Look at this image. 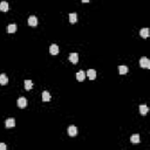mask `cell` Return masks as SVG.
<instances>
[{"instance_id":"obj_1","label":"cell","mask_w":150,"mask_h":150,"mask_svg":"<svg viewBox=\"0 0 150 150\" xmlns=\"http://www.w3.org/2000/svg\"><path fill=\"white\" fill-rule=\"evenodd\" d=\"M140 66L142 68H150V61L148 58H142L140 60Z\"/></svg>"},{"instance_id":"obj_2","label":"cell","mask_w":150,"mask_h":150,"mask_svg":"<svg viewBox=\"0 0 150 150\" xmlns=\"http://www.w3.org/2000/svg\"><path fill=\"white\" fill-rule=\"evenodd\" d=\"M17 104L19 108H25L27 106V100H26L25 97H19L17 101Z\"/></svg>"},{"instance_id":"obj_3","label":"cell","mask_w":150,"mask_h":150,"mask_svg":"<svg viewBox=\"0 0 150 150\" xmlns=\"http://www.w3.org/2000/svg\"><path fill=\"white\" fill-rule=\"evenodd\" d=\"M28 25L32 26V27H35L38 25V18L34 17V15H31V17L28 18Z\"/></svg>"},{"instance_id":"obj_4","label":"cell","mask_w":150,"mask_h":150,"mask_svg":"<svg viewBox=\"0 0 150 150\" xmlns=\"http://www.w3.org/2000/svg\"><path fill=\"white\" fill-rule=\"evenodd\" d=\"M49 53L52 54V55H58L59 54V46L55 44H53L52 46L49 47Z\"/></svg>"},{"instance_id":"obj_5","label":"cell","mask_w":150,"mask_h":150,"mask_svg":"<svg viewBox=\"0 0 150 150\" xmlns=\"http://www.w3.org/2000/svg\"><path fill=\"white\" fill-rule=\"evenodd\" d=\"M69 61L72 62V63H78L79 61V54L78 53H70L69 54Z\"/></svg>"},{"instance_id":"obj_6","label":"cell","mask_w":150,"mask_h":150,"mask_svg":"<svg viewBox=\"0 0 150 150\" xmlns=\"http://www.w3.org/2000/svg\"><path fill=\"white\" fill-rule=\"evenodd\" d=\"M68 135L69 136H76L78 135V128L75 125H70L68 128Z\"/></svg>"},{"instance_id":"obj_7","label":"cell","mask_w":150,"mask_h":150,"mask_svg":"<svg viewBox=\"0 0 150 150\" xmlns=\"http://www.w3.org/2000/svg\"><path fill=\"white\" fill-rule=\"evenodd\" d=\"M140 35L143 38V39H147L148 36H149V28H142L141 31H140Z\"/></svg>"},{"instance_id":"obj_8","label":"cell","mask_w":150,"mask_h":150,"mask_svg":"<svg viewBox=\"0 0 150 150\" xmlns=\"http://www.w3.org/2000/svg\"><path fill=\"white\" fill-rule=\"evenodd\" d=\"M9 9V6L8 4L6 3V1H1L0 3V11L1 12H7Z\"/></svg>"},{"instance_id":"obj_9","label":"cell","mask_w":150,"mask_h":150,"mask_svg":"<svg viewBox=\"0 0 150 150\" xmlns=\"http://www.w3.org/2000/svg\"><path fill=\"white\" fill-rule=\"evenodd\" d=\"M84 78H86V74H84L83 70H79L78 73H76V79H78V81H83Z\"/></svg>"},{"instance_id":"obj_10","label":"cell","mask_w":150,"mask_h":150,"mask_svg":"<svg viewBox=\"0 0 150 150\" xmlns=\"http://www.w3.org/2000/svg\"><path fill=\"white\" fill-rule=\"evenodd\" d=\"M7 82H8V78L6 76V74H0V84L5 86L7 84Z\"/></svg>"},{"instance_id":"obj_11","label":"cell","mask_w":150,"mask_h":150,"mask_svg":"<svg viewBox=\"0 0 150 150\" xmlns=\"http://www.w3.org/2000/svg\"><path fill=\"white\" fill-rule=\"evenodd\" d=\"M15 125V120L14 119H7L6 120V127L7 128H13Z\"/></svg>"},{"instance_id":"obj_12","label":"cell","mask_w":150,"mask_h":150,"mask_svg":"<svg viewBox=\"0 0 150 150\" xmlns=\"http://www.w3.org/2000/svg\"><path fill=\"white\" fill-rule=\"evenodd\" d=\"M86 75H88V78L90 79V80H94V79L96 78V72H95L94 69H89Z\"/></svg>"},{"instance_id":"obj_13","label":"cell","mask_w":150,"mask_h":150,"mask_svg":"<svg viewBox=\"0 0 150 150\" xmlns=\"http://www.w3.org/2000/svg\"><path fill=\"white\" fill-rule=\"evenodd\" d=\"M119 72H120V74H121V75L127 74V73H128V67L124 66V65H122V66H119Z\"/></svg>"},{"instance_id":"obj_14","label":"cell","mask_w":150,"mask_h":150,"mask_svg":"<svg viewBox=\"0 0 150 150\" xmlns=\"http://www.w3.org/2000/svg\"><path fill=\"white\" fill-rule=\"evenodd\" d=\"M7 32H8V33H14V32H17V25H15V24L8 25L7 26Z\"/></svg>"},{"instance_id":"obj_15","label":"cell","mask_w":150,"mask_h":150,"mask_svg":"<svg viewBox=\"0 0 150 150\" xmlns=\"http://www.w3.org/2000/svg\"><path fill=\"white\" fill-rule=\"evenodd\" d=\"M148 110H149V109H148V107L145 106V104L140 106V113H141V115H143V116H144V115H147Z\"/></svg>"},{"instance_id":"obj_16","label":"cell","mask_w":150,"mask_h":150,"mask_svg":"<svg viewBox=\"0 0 150 150\" xmlns=\"http://www.w3.org/2000/svg\"><path fill=\"white\" fill-rule=\"evenodd\" d=\"M42 100H44L45 102H48V101L50 100V94L47 90H45V92L42 93Z\"/></svg>"},{"instance_id":"obj_17","label":"cell","mask_w":150,"mask_h":150,"mask_svg":"<svg viewBox=\"0 0 150 150\" xmlns=\"http://www.w3.org/2000/svg\"><path fill=\"white\" fill-rule=\"evenodd\" d=\"M130 141H131V143H134V144H137V143H140V136L137 135V134H135V135H133V136L130 137Z\"/></svg>"},{"instance_id":"obj_18","label":"cell","mask_w":150,"mask_h":150,"mask_svg":"<svg viewBox=\"0 0 150 150\" xmlns=\"http://www.w3.org/2000/svg\"><path fill=\"white\" fill-rule=\"evenodd\" d=\"M69 21L72 24H75V22L78 21V14L76 13H70L69 14Z\"/></svg>"},{"instance_id":"obj_19","label":"cell","mask_w":150,"mask_h":150,"mask_svg":"<svg viewBox=\"0 0 150 150\" xmlns=\"http://www.w3.org/2000/svg\"><path fill=\"white\" fill-rule=\"evenodd\" d=\"M32 87H33L32 81L31 80H25V89H26V90H29V89H32Z\"/></svg>"},{"instance_id":"obj_20","label":"cell","mask_w":150,"mask_h":150,"mask_svg":"<svg viewBox=\"0 0 150 150\" xmlns=\"http://www.w3.org/2000/svg\"><path fill=\"white\" fill-rule=\"evenodd\" d=\"M0 150H6V144H4V143H0Z\"/></svg>"},{"instance_id":"obj_21","label":"cell","mask_w":150,"mask_h":150,"mask_svg":"<svg viewBox=\"0 0 150 150\" xmlns=\"http://www.w3.org/2000/svg\"><path fill=\"white\" fill-rule=\"evenodd\" d=\"M82 3H89V0H82Z\"/></svg>"}]
</instances>
